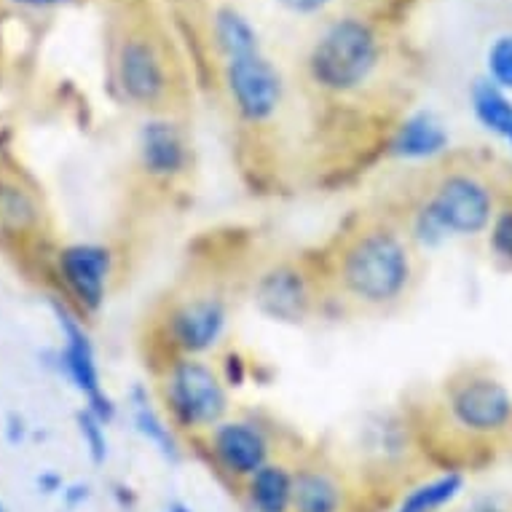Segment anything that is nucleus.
I'll list each match as a JSON object with an SVG mask.
<instances>
[{"label":"nucleus","mask_w":512,"mask_h":512,"mask_svg":"<svg viewBox=\"0 0 512 512\" xmlns=\"http://www.w3.org/2000/svg\"><path fill=\"white\" fill-rule=\"evenodd\" d=\"M167 512H194L185 502H169Z\"/></svg>","instance_id":"obj_28"},{"label":"nucleus","mask_w":512,"mask_h":512,"mask_svg":"<svg viewBox=\"0 0 512 512\" xmlns=\"http://www.w3.org/2000/svg\"><path fill=\"white\" fill-rule=\"evenodd\" d=\"M486 244L496 263H502L504 269H512V202L507 199L486 231Z\"/></svg>","instance_id":"obj_22"},{"label":"nucleus","mask_w":512,"mask_h":512,"mask_svg":"<svg viewBox=\"0 0 512 512\" xmlns=\"http://www.w3.org/2000/svg\"><path fill=\"white\" fill-rule=\"evenodd\" d=\"M57 322L62 330V352H59V368L65 370V376L73 387L86 397V411L97 416V419L108 427L110 421L116 419V403L113 397L102 389L100 365H97V354L94 344L84 325L78 322L68 309L57 306Z\"/></svg>","instance_id":"obj_12"},{"label":"nucleus","mask_w":512,"mask_h":512,"mask_svg":"<svg viewBox=\"0 0 512 512\" xmlns=\"http://www.w3.org/2000/svg\"><path fill=\"white\" fill-rule=\"evenodd\" d=\"M194 443L212 470L236 488L279 454L277 432L255 413H231Z\"/></svg>","instance_id":"obj_8"},{"label":"nucleus","mask_w":512,"mask_h":512,"mask_svg":"<svg viewBox=\"0 0 512 512\" xmlns=\"http://www.w3.org/2000/svg\"><path fill=\"white\" fill-rule=\"evenodd\" d=\"M38 223V204L25 188L14 183H0V228L22 234Z\"/></svg>","instance_id":"obj_21"},{"label":"nucleus","mask_w":512,"mask_h":512,"mask_svg":"<svg viewBox=\"0 0 512 512\" xmlns=\"http://www.w3.org/2000/svg\"><path fill=\"white\" fill-rule=\"evenodd\" d=\"M279 6L290 14H298V17H314V14H322L325 9H330L336 0H277Z\"/></svg>","instance_id":"obj_25"},{"label":"nucleus","mask_w":512,"mask_h":512,"mask_svg":"<svg viewBox=\"0 0 512 512\" xmlns=\"http://www.w3.org/2000/svg\"><path fill=\"white\" fill-rule=\"evenodd\" d=\"M325 282V311L381 317L411 301L421 282V250L395 212L357 215L317 258Z\"/></svg>","instance_id":"obj_1"},{"label":"nucleus","mask_w":512,"mask_h":512,"mask_svg":"<svg viewBox=\"0 0 512 512\" xmlns=\"http://www.w3.org/2000/svg\"><path fill=\"white\" fill-rule=\"evenodd\" d=\"M467 512H510V510H504L502 504L494 502V499H480V502H475Z\"/></svg>","instance_id":"obj_26"},{"label":"nucleus","mask_w":512,"mask_h":512,"mask_svg":"<svg viewBox=\"0 0 512 512\" xmlns=\"http://www.w3.org/2000/svg\"><path fill=\"white\" fill-rule=\"evenodd\" d=\"M440 427L472 445L512 435V389L486 365H464L437 392Z\"/></svg>","instance_id":"obj_5"},{"label":"nucleus","mask_w":512,"mask_h":512,"mask_svg":"<svg viewBox=\"0 0 512 512\" xmlns=\"http://www.w3.org/2000/svg\"><path fill=\"white\" fill-rule=\"evenodd\" d=\"M486 78L502 86L504 92H512V33L499 35L486 54Z\"/></svg>","instance_id":"obj_23"},{"label":"nucleus","mask_w":512,"mask_h":512,"mask_svg":"<svg viewBox=\"0 0 512 512\" xmlns=\"http://www.w3.org/2000/svg\"><path fill=\"white\" fill-rule=\"evenodd\" d=\"M153 376L156 403L180 437L199 440L231 416V389L212 357H175Z\"/></svg>","instance_id":"obj_6"},{"label":"nucleus","mask_w":512,"mask_h":512,"mask_svg":"<svg viewBox=\"0 0 512 512\" xmlns=\"http://www.w3.org/2000/svg\"><path fill=\"white\" fill-rule=\"evenodd\" d=\"M116 78L124 100L143 108L148 116L169 113L172 108V70L164 49L151 35L135 33L124 38L118 49Z\"/></svg>","instance_id":"obj_11"},{"label":"nucleus","mask_w":512,"mask_h":512,"mask_svg":"<svg viewBox=\"0 0 512 512\" xmlns=\"http://www.w3.org/2000/svg\"><path fill=\"white\" fill-rule=\"evenodd\" d=\"M223 92L231 113L247 129H266L279 118L285 105V81L266 51H250L220 62Z\"/></svg>","instance_id":"obj_9"},{"label":"nucleus","mask_w":512,"mask_h":512,"mask_svg":"<svg viewBox=\"0 0 512 512\" xmlns=\"http://www.w3.org/2000/svg\"><path fill=\"white\" fill-rule=\"evenodd\" d=\"M212 46L218 51L220 62L231 57H242L250 51H261V35L252 22L234 6H220L212 11L210 19Z\"/></svg>","instance_id":"obj_18"},{"label":"nucleus","mask_w":512,"mask_h":512,"mask_svg":"<svg viewBox=\"0 0 512 512\" xmlns=\"http://www.w3.org/2000/svg\"><path fill=\"white\" fill-rule=\"evenodd\" d=\"M502 204V185L491 169L443 159L427 169L413 202L397 212V220L419 250H432L454 239L486 236Z\"/></svg>","instance_id":"obj_2"},{"label":"nucleus","mask_w":512,"mask_h":512,"mask_svg":"<svg viewBox=\"0 0 512 512\" xmlns=\"http://www.w3.org/2000/svg\"><path fill=\"white\" fill-rule=\"evenodd\" d=\"M293 488L295 464L277 456L255 472L239 494L250 512H293Z\"/></svg>","instance_id":"obj_16"},{"label":"nucleus","mask_w":512,"mask_h":512,"mask_svg":"<svg viewBox=\"0 0 512 512\" xmlns=\"http://www.w3.org/2000/svg\"><path fill=\"white\" fill-rule=\"evenodd\" d=\"M231 295L215 279L188 282L161 298L148 319L153 370L175 357H215L231 328Z\"/></svg>","instance_id":"obj_3"},{"label":"nucleus","mask_w":512,"mask_h":512,"mask_svg":"<svg viewBox=\"0 0 512 512\" xmlns=\"http://www.w3.org/2000/svg\"><path fill=\"white\" fill-rule=\"evenodd\" d=\"M470 108L480 129H486L488 135L504 137L510 135L512 129V97L510 92H504L502 86H496L494 81H488L486 76L472 81L470 86Z\"/></svg>","instance_id":"obj_20"},{"label":"nucleus","mask_w":512,"mask_h":512,"mask_svg":"<svg viewBox=\"0 0 512 512\" xmlns=\"http://www.w3.org/2000/svg\"><path fill=\"white\" fill-rule=\"evenodd\" d=\"M137 172L151 188L175 191L194 172V145L172 113L148 116L135 137Z\"/></svg>","instance_id":"obj_10"},{"label":"nucleus","mask_w":512,"mask_h":512,"mask_svg":"<svg viewBox=\"0 0 512 512\" xmlns=\"http://www.w3.org/2000/svg\"><path fill=\"white\" fill-rule=\"evenodd\" d=\"M462 470H445L440 475L424 478L400 496L395 512H443L448 504H454L464 491Z\"/></svg>","instance_id":"obj_19"},{"label":"nucleus","mask_w":512,"mask_h":512,"mask_svg":"<svg viewBox=\"0 0 512 512\" xmlns=\"http://www.w3.org/2000/svg\"><path fill=\"white\" fill-rule=\"evenodd\" d=\"M78 432L84 437L86 451L92 456L94 464H102L108 459V437H105V424H102L97 416H92L89 411H81L76 416Z\"/></svg>","instance_id":"obj_24"},{"label":"nucleus","mask_w":512,"mask_h":512,"mask_svg":"<svg viewBox=\"0 0 512 512\" xmlns=\"http://www.w3.org/2000/svg\"><path fill=\"white\" fill-rule=\"evenodd\" d=\"M57 274L78 309L97 314L108 298L113 252L94 242L68 244L57 252Z\"/></svg>","instance_id":"obj_13"},{"label":"nucleus","mask_w":512,"mask_h":512,"mask_svg":"<svg viewBox=\"0 0 512 512\" xmlns=\"http://www.w3.org/2000/svg\"><path fill=\"white\" fill-rule=\"evenodd\" d=\"M384 151H387L389 159L403 161V164L435 167L443 159H448V153H451V132L437 113L416 110L389 132Z\"/></svg>","instance_id":"obj_14"},{"label":"nucleus","mask_w":512,"mask_h":512,"mask_svg":"<svg viewBox=\"0 0 512 512\" xmlns=\"http://www.w3.org/2000/svg\"><path fill=\"white\" fill-rule=\"evenodd\" d=\"M250 301L271 322L306 325L328 303L319 261L306 255H279L255 271Z\"/></svg>","instance_id":"obj_7"},{"label":"nucleus","mask_w":512,"mask_h":512,"mask_svg":"<svg viewBox=\"0 0 512 512\" xmlns=\"http://www.w3.org/2000/svg\"><path fill=\"white\" fill-rule=\"evenodd\" d=\"M132 403V419H135V429L148 440V443L159 451L167 462H180L183 459V448H180V435L175 427L169 424L161 408H156V400L145 387H135L129 395Z\"/></svg>","instance_id":"obj_17"},{"label":"nucleus","mask_w":512,"mask_h":512,"mask_svg":"<svg viewBox=\"0 0 512 512\" xmlns=\"http://www.w3.org/2000/svg\"><path fill=\"white\" fill-rule=\"evenodd\" d=\"M384 62V43L368 19L338 17L322 27L306 54V76L319 94L352 97L373 81Z\"/></svg>","instance_id":"obj_4"},{"label":"nucleus","mask_w":512,"mask_h":512,"mask_svg":"<svg viewBox=\"0 0 512 512\" xmlns=\"http://www.w3.org/2000/svg\"><path fill=\"white\" fill-rule=\"evenodd\" d=\"M0 512H6V510H3V504H0Z\"/></svg>","instance_id":"obj_30"},{"label":"nucleus","mask_w":512,"mask_h":512,"mask_svg":"<svg viewBox=\"0 0 512 512\" xmlns=\"http://www.w3.org/2000/svg\"><path fill=\"white\" fill-rule=\"evenodd\" d=\"M504 145H507V148H510V151H512V129H510V135L504 137Z\"/></svg>","instance_id":"obj_29"},{"label":"nucleus","mask_w":512,"mask_h":512,"mask_svg":"<svg viewBox=\"0 0 512 512\" xmlns=\"http://www.w3.org/2000/svg\"><path fill=\"white\" fill-rule=\"evenodd\" d=\"M293 512H349V486L328 462L295 464Z\"/></svg>","instance_id":"obj_15"},{"label":"nucleus","mask_w":512,"mask_h":512,"mask_svg":"<svg viewBox=\"0 0 512 512\" xmlns=\"http://www.w3.org/2000/svg\"><path fill=\"white\" fill-rule=\"evenodd\" d=\"M19 6H27V9H49V6H59L65 0H14Z\"/></svg>","instance_id":"obj_27"}]
</instances>
